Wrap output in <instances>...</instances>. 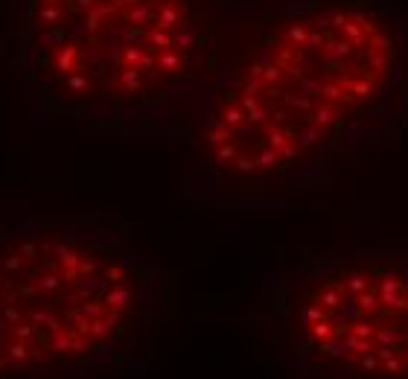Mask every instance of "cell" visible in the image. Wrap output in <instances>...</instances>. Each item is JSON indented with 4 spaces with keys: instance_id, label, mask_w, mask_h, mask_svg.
I'll list each match as a JSON object with an SVG mask.
<instances>
[{
    "instance_id": "1",
    "label": "cell",
    "mask_w": 408,
    "mask_h": 379,
    "mask_svg": "<svg viewBox=\"0 0 408 379\" xmlns=\"http://www.w3.org/2000/svg\"><path fill=\"white\" fill-rule=\"evenodd\" d=\"M408 108L399 0H289L210 117L216 163L286 172L333 158Z\"/></svg>"
},
{
    "instance_id": "2",
    "label": "cell",
    "mask_w": 408,
    "mask_h": 379,
    "mask_svg": "<svg viewBox=\"0 0 408 379\" xmlns=\"http://www.w3.org/2000/svg\"><path fill=\"white\" fill-rule=\"evenodd\" d=\"M300 350L341 379H408V254L344 257L303 280Z\"/></svg>"
}]
</instances>
